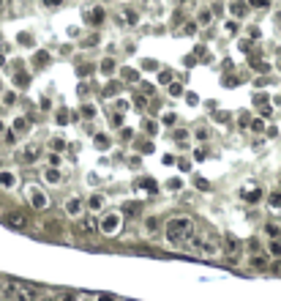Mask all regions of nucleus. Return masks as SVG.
I'll return each mask as SVG.
<instances>
[{"instance_id":"nucleus-1","label":"nucleus","mask_w":281,"mask_h":301,"mask_svg":"<svg viewBox=\"0 0 281 301\" xmlns=\"http://www.w3.org/2000/svg\"><path fill=\"white\" fill-rule=\"evenodd\" d=\"M194 233H197V227H194L191 216H170L164 224V236L172 247H186Z\"/></svg>"},{"instance_id":"nucleus-2","label":"nucleus","mask_w":281,"mask_h":301,"mask_svg":"<svg viewBox=\"0 0 281 301\" xmlns=\"http://www.w3.org/2000/svg\"><path fill=\"white\" fill-rule=\"evenodd\" d=\"M186 247L194 255H202V258H221L224 255V241L216 238L213 233H194Z\"/></svg>"},{"instance_id":"nucleus-3","label":"nucleus","mask_w":281,"mask_h":301,"mask_svg":"<svg viewBox=\"0 0 281 301\" xmlns=\"http://www.w3.org/2000/svg\"><path fill=\"white\" fill-rule=\"evenodd\" d=\"M123 227V211H106L104 216L99 219V230L104 236H117Z\"/></svg>"},{"instance_id":"nucleus-4","label":"nucleus","mask_w":281,"mask_h":301,"mask_svg":"<svg viewBox=\"0 0 281 301\" xmlns=\"http://www.w3.org/2000/svg\"><path fill=\"white\" fill-rule=\"evenodd\" d=\"M25 197H28V203L33 208H38V211H44V208L49 206V197L44 195V189L35 186V183H28V186H25Z\"/></svg>"},{"instance_id":"nucleus-5","label":"nucleus","mask_w":281,"mask_h":301,"mask_svg":"<svg viewBox=\"0 0 281 301\" xmlns=\"http://www.w3.org/2000/svg\"><path fill=\"white\" fill-rule=\"evenodd\" d=\"M240 252H243V241L235 238V236H224V258H227L229 263H238Z\"/></svg>"},{"instance_id":"nucleus-6","label":"nucleus","mask_w":281,"mask_h":301,"mask_svg":"<svg viewBox=\"0 0 281 301\" xmlns=\"http://www.w3.org/2000/svg\"><path fill=\"white\" fill-rule=\"evenodd\" d=\"M142 230H145L147 238H156L158 230H161V222H158L156 214H150V216H145V222H142Z\"/></svg>"},{"instance_id":"nucleus-7","label":"nucleus","mask_w":281,"mask_h":301,"mask_svg":"<svg viewBox=\"0 0 281 301\" xmlns=\"http://www.w3.org/2000/svg\"><path fill=\"white\" fill-rule=\"evenodd\" d=\"M76 230L82 233V236H93V233L99 230V222H96L93 216H79V222H76Z\"/></svg>"},{"instance_id":"nucleus-8","label":"nucleus","mask_w":281,"mask_h":301,"mask_svg":"<svg viewBox=\"0 0 281 301\" xmlns=\"http://www.w3.org/2000/svg\"><path fill=\"white\" fill-rule=\"evenodd\" d=\"M63 211L69 214V216H82V200H79V197H69V200L63 203Z\"/></svg>"},{"instance_id":"nucleus-9","label":"nucleus","mask_w":281,"mask_h":301,"mask_svg":"<svg viewBox=\"0 0 281 301\" xmlns=\"http://www.w3.org/2000/svg\"><path fill=\"white\" fill-rule=\"evenodd\" d=\"M240 197H243V200H248V203H259L262 189H259V186H254V183H248V186H243V189H240Z\"/></svg>"},{"instance_id":"nucleus-10","label":"nucleus","mask_w":281,"mask_h":301,"mask_svg":"<svg viewBox=\"0 0 281 301\" xmlns=\"http://www.w3.org/2000/svg\"><path fill=\"white\" fill-rule=\"evenodd\" d=\"M6 224H8V227H14V230H22L25 224H28V216H25V214H19V211H11L6 216Z\"/></svg>"},{"instance_id":"nucleus-11","label":"nucleus","mask_w":281,"mask_h":301,"mask_svg":"<svg viewBox=\"0 0 281 301\" xmlns=\"http://www.w3.org/2000/svg\"><path fill=\"white\" fill-rule=\"evenodd\" d=\"M38 156H41V148L35 145V142H30V145L22 148V162H28V165H33Z\"/></svg>"},{"instance_id":"nucleus-12","label":"nucleus","mask_w":281,"mask_h":301,"mask_svg":"<svg viewBox=\"0 0 281 301\" xmlns=\"http://www.w3.org/2000/svg\"><path fill=\"white\" fill-rule=\"evenodd\" d=\"M14 296H17V301H35V290L28 285H14Z\"/></svg>"},{"instance_id":"nucleus-13","label":"nucleus","mask_w":281,"mask_h":301,"mask_svg":"<svg viewBox=\"0 0 281 301\" xmlns=\"http://www.w3.org/2000/svg\"><path fill=\"white\" fill-rule=\"evenodd\" d=\"M14 186H17V172L0 170V189H14Z\"/></svg>"},{"instance_id":"nucleus-14","label":"nucleus","mask_w":281,"mask_h":301,"mask_svg":"<svg viewBox=\"0 0 281 301\" xmlns=\"http://www.w3.org/2000/svg\"><path fill=\"white\" fill-rule=\"evenodd\" d=\"M248 0H232V3H229V14H232V17H246V11H248Z\"/></svg>"},{"instance_id":"nucleus-15","label":"nucleus","mask_w":281,"mask_h":301,"mask_svg":"<svg viewBox=\"0 0 281 301\" xmlns=\"http://www.w3.org/2000/svg\"><path fill=\"white\" fill-rule=\"evenodd\" d=\"M248 263H251V268H268V266H270V255H265V252H254Z\"/></svg>"},{"instance_id":"nucleus-16","label":"nucleus","mask_w":281,"mask_h":301,"mask_svg":"<svg viewBox=\"0 0 281 301\" xmlns=\"http://www.w3.org/2000/svg\"><path fill=\"white\" fill-rule=\"evenodd\" d=\"M85 19H88L90 25H101L104 22V8L96 6V8H90V11H85Z\"/></svg>"},{"instance_id":"nucleus-17","label":"nucleus","mask_w":281,"mask_h":301,"mask_svg":"<svg viewBox=\"0 0 281 301\" xmlns=\"http://www.w3.org/2000/svg\"><path fill=\"white\" fill-rule=\"evenodd\" d=\"M44 181L47 183H60L63 175H60V170H55V167H47V170H44Z\"/></svg>"},{"instance_id":"nucleus-18","label":"nucleus","mask_w":281,"mask_h":301,"mask_svg":"<svg viewBox=\"0 0 281 301\" xmlns=\"http://www.w3.org/2000/svg\"><path fill=\"white\" fill-rule=\"evenodd\" d=\"M197 22L202 25V28H208V25L213 22V14H211V8H199V14H197Z\"/></svg>"},{"instance_id":"nucleus-19","label":"nucleus","mask_w":281,"mask_h":301,"mask_svg":"<svg viewBox=\"0 0 281 301\" xmlns=\"http://www.w3.org/2000/svg\"><path fill=\"white\" fill-rule=\"evenodd\" d=\"M265 236H270V241H281V227L279 224H265Z\"/></svg>"},{"instance_id":"nucleus-20","label":"nucleus","mask_w":281,"mask_h":301,"mask_svg":"<svg viewBox=\"0 0 281 301\" xmlns=\"http://www.w3.org/2000/svg\"><path fill=\"white\" fill-rule=\"evenodd\" d=\"M88 208H90V211H101V208H104V197H101V195H93V197L88 200Z\"/></svg>"},{"instance_id":"nucleus-21","label":"nucleus","mask_w":281,"mask_h":301,"mask_svg":"<svg viewBox=\"0 0 281 301\" xmlns=\"http://www.w3.org/2000/svg\"><path fill=\"white\" fill-rule=\"evenodd\" d=\"M123 22L126 25H137V22H140V14L131 11V8H126V11H123Z\"/></svg>"},{"instance_id":"nucleus-22","label":"nucleus","mask_w":281,"mask_h":301,"mask_svg":"<svg viewBox=\"0 0 281 301\" xmlns=\"http://www.w3.org/2000/svg\"><path fill=\"white\" fill-rule=\"evenodd\" d=\"M14 131H28V118L25 115H19V118H14Z\"/></svg>"},{"instance_id":"nucleus-23","label":"nucleus","mask_w":281,"mask_h":301,"mask_svg":"<svg viewBox=\"0 0 281 301\" xmlns=\"http://www.w3.org/2000/svg\"><path fill=\"white\" fill-rule=\"evenodd\" d=\"M268 203H270L273 208H279V211H281V192H270V195H268Z\"/></svg>"},{"instance_id":"nucleus-24","label":"nucleus","mask_w":281,"mask_h":301,"mask_svg":"<svg viewBox=\"0 0 281 301\" xmlns=\"http://www.w3.org/2000/svg\"><path fill=\"white\" fill-rule=\"evenodd\" d=\"M248 6L262 11V8H270V0H248Z\"/></svg>"},{"instance_id":"nucleus-25","label":"nucleus","mask_w":281,"mask_h":301,"mask_svg":"<svg viewBox=\"0 0 281 301\" xmlns=\"http://www.w3.org/2000/svg\"><path fill=\"white\" fill-rule=\"evenodd\" d=\"M55 301H76V296L69 293V290H63V293H55Z\"/></svg>"},{"instance_id":"nucleus-26","label":"nucleus","mask_w":281,"mask_h":301,"mask_svg":"<svg viewBox=\"0 0 281 301\" xmlns=\"http://www.w3.org/2000/svg\"><path fill=\"white\" fill-rule=\"evenodd\" d=\"M112 69H115V60H112V58L101 60V71H104V74H112Z\"/></svg>"},{"instance_id":"nucleus-27","label":"nucleus","mask_w":281,"mask_h":301,"mask_svg":"<svg viewBox=\"0 0 281 301\" xmlns=\"http://www.w3.org/2000/svg\"><path fill=\"white\" fill-rule=\"evenodd\" d=\"M194 137H197V140H208V137H211V129H205V126H199V129L194 131Z\"/></svg>"},{"instance_id":"nucleus-28","label":"nucleus","mask_w":281,"mask_h":301,"mask_svg":"<svg viewBox=\"0 0 281 301\" xmlns=\"http://www.w3.org/2000/svg\"><path fill=\"white\" fill-rule=\"evenodd\" d=\"M49 145H52L55 151H63V145H66V142H63V137H52V140H49Z\"/></svg>"},{"instance_id":"nucleus-29","label":"nucleus","mask_w":281,"mask_h":301,"mask_svg":"<svg viewBox=\"0 0 281 301\" xmlns=\"http://www.w3.org/2000/svg\"><path fill=\"white\" fill-rule=\"evenodd\" d=\"M47 8H58V6H63V0H41Z\"/></svg>"},{"instance_id":"nucleus-30","label":"nucleus","mask_w":281,"mask_h":301,"mask_svg":"<svg viewBox=\"0 0 281 301\" xmlns=\"http://www.w3.org/2000/svg\"><path fill=\"white\" fill-rule=\"evenodd\" d=\"M134 211H140L137 203H126V206H123V214H134Z\"/></svg>"},{"instance_id":"nucleus-31","label":"nucleus","mask_w":281,"mask_h":301,"mask_svg":"<svg viewBox=\"0 0 281 301\" xmlns=\"http://www.w3.org/2000/svg\"><path fill=\"white\" fill-rule=\"evenodd\" d=\"M251 131H257V134H262V131H265V124H262V121H254V124H251Z\"/></svg>"},{"instance_id":"nucleus-32","label":"nucleus","mask_w":281,"mask_h":301,"mask_svg":"<svg viewBox=\"0 0 281 301\" xmlns=\"http://www.w3.org/2000/svg\"><path fill=\"white\" fill-rule=\"evenodd\" d=\"M270 255H281V241H270Z\"/></svg>"},{"instance_id":"nucleus-33","label":"nucleus","mask_w":281,"mask_h":301,"mask_svg":"<svg viewBox=\"0 0 281 301\" xmlns=\"http://www.w3.org/2000/svg\"><path fill=\"white\" fill-rule=\"evenodd\" d=\"M197 25L199 22H186V25H183V33H194V30H197Z\"/></svg>"},{"instance_id":"nucleus-34","label":"nucleus","mask_w":281,"mask_h":301,"mask_svg":"<svg viewBox=\"0 0 281 301\" xmlns=\"http://www.w3.org/2000/svg\"><path fill=\"white\" fill-rule=\"evenodd\" d=\"M6 11V0H0V14Z\"/></svg>"},{"instance_id":"nucleus-35","label":"nucleus","mask_w":281,"mask_h":301,"mask_svg":"<svg viewBox=\"0 0 281 301\" xmlns=\"http://www.w3.org/2000/svg\"><path fill=\"white\" fill-rule=\"evenodd\" d=\"M99 301H115V299H112V296H101Z\"/></svg>"},{"instance_id":"nucleus-36","label":"nucleus","mask_w":281,"mask_h":301,"mask_svg":"<svg viewBox=\"0 0 281 301\" xmlns=\"http://www.w3.org/2000/svg\"><path fill=\"white\" fill-rule=\"evenodd\" d=\"M3 63H6V60H3V55H0V66H3Z\"/></svg>"},{"instance_id":"nucleus-37","label":"nucleus","mask_w":281,"mask_h":301,"mask_svg":"<svg viewBox=\"0 0 281 301\" xmlns=\"http://www.w3.org/2000/svg\"><path fill=\"white\" fill-rule=\"evenodd\" d=\"M0 129H3V124H0Z\"/></svg>"}]
</instances>
